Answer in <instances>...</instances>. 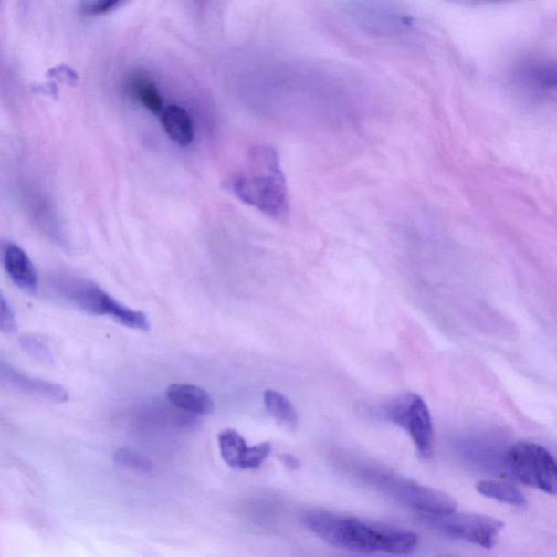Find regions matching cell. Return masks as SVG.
<instances>
[{
	"label": "cell",
	"mask_w": 557,
	"mask_h": 557,
	"mask_svg": "<svg viewBox=\"0 0 557 557\" xmlns=\"http://www.w3.org/2000/svg\"><path fill=\"white\" fill-rule=\"evenodd\" d=\"M225 187L238 200L271 218L284 220L289 215L286 175L275 147H253L242 172L226 180Z\"/></svg>",
	"instance_id": "7a4b0ae2"
},
{
	"label": "cell",
	"mask_w": 557,
	"mask_h": 557,
	"mask_svg": "<svg viewBox=\"0 0 557 557\" xmlns=\"http://www.w3.org/2000/svg\"><path fill=\"white\" fill-rule=\"evenodd\" d=\"M115 459L118 464L136 470L150 471L152 469L151 460L133 451L119 450L115 454Z\"/></svg>",
	"instance_id": "2e32d148"
},
{
	"label": "cell",
	"mask_w": 557,
	"mask_h": 557,
	"mask_svg": "<svg viewBox=\"0 0 557 557\" xmlns=\"http://www.w3.org/2000/svg\"><path fill=\"white\" fill-rule=\"evenodd\" d=\"M505 458L510 473L517 480L556 496V464L547 448L537 443L520 441L510 447Z\"/></svg>",
	"instance_id": "8992f818"
},
{
	"label": "cell",
	"mask_w": 557,
	"mask_h": 557,
	"mask_svg": "<svg viewBox=\"0 0 557 557\" xmlns=\"http://www.w3.org/2000/svg\"><path fill=\"white\" fill-rule=\"evenodd\" d=\"M366 479L397 501L423 511L424 514L443 516L454 513L457 510L456 499L447 493L420 485L411 479L402 478L400 476L371 471L366 475Z\"/></svg>",
	"instance_id": "5b68a950"
},
{
	"label": "cell",
	"mask_w": 557,
	"mask_h": 557,
	"mask_svg": "<svg viewBox=\"0 0 557 557\" xmlns=\"http://www.w3.org/2000/svg\"><path fill=\"white\" fill-rule=\"evenodd\" d=\"M218 442L225 462L231 468L244 469L249 447L243 436L235 430H225L219 434Z\"/></svg>",
	"instance_id": "8fae6325"
},
{
	"label": "cell",
	"mask_w": 557,
	"mask_h": 557,
	"mask_svg": "<svg viewBox=\"0 0 557 557\" xmlns=\"http://www.w3.org/2000/svg\"><path fill=\"white\" fill-rule=\"evenodd\" d=\"M132 0H82L79 11L85 16H96L123 7Z\"/></svg>",
	"instance_id": "9a60e30c"
},
{
	"label": "cell",
	"mask_w": 557,
	"mask_h": 557,
	"mask_svg": "<svg viewBox=\"0 0 557 557\" xmlns=\"http://www.w3.org/2000/svg\"><path fill=\"white\" fill-rule=\"evenodd\" d=\"M161 121L167 135L180 146L190 145L194 140V130L189 113L184 108L172 105L161 113Z\"/></svg>",
	"instance_id": "30bf717a"
},
{
	"label": "cell",
	"mask_w": 557,
	"mask_h": 557,
	"mask_svg": "<svg viewBox=\"0 0 557 557\" xmlns=\"http://www.w3.org/2000/svg\"><path fill=\"white\" fill-rule=\"evenodd\" d=\"M264 402L267 411L274 417L278 423L287 427H294L298 424V414L292 403L280 392L267 390L264 395Z\"/></svg>",
	"instance_id": "4fadbf2b"
},
{
	"label": "cell",
	"mask_w": 557,
	"mask_h": 557,
	"mask_svg": "<svg viewBox=\"0 0 557 557\" xmlns=\"http://www.w3.org/2000/svg\"><path fill=\"white\" fill-rule=\"evenodd\" d=\"M271 445L268 442L259 443L257 446L249 447L248 456L244 465V469H257L269 457Z\"/></svg>",
	"instance_id": "e0dca14e"
},
{
	"label": "cell",
	"mask_w": 557,
	"mask_h": 557,
	"mask_svg": "<svg viewBox=\"0 0 557 557\" xmlns=\"http://www.w3.org/2000/svg\"><path fill=\"white\" fill-rule=\"evenodd\" d=\"M57 283L62 295L89 314L110 317L123 326L142 331L151 329L149 318L144 312L118 302L94 282L79 278H66Z\"/></svg>",
	"instance_id": "3957f363"
},
{
	"label": "cell",
	"mask_w": 557,
	"mask_h": 557,
	"mask_svg": "<svg viewBox=\"0 0 557 557\" xmlns=\"http://www.w3.org/2000/svg\"><path fill=\"white\" fill-rule=\"evenodd\" d=\"M47 75L49 78L57 79L58 81L73 85V87L79 82L77 72L67 65H59L53 68V69L48 71Z\"/></svg>",
	"instance_id": "d6986e66"
},
{
	"label": "cell",
	"mask_w": 557,
	"mask_h": 557,
	"mask_svg": "<svg viewBox=\"0 0 557 557\" xmlns=\"http://www.w3.org/2000/svg\"><path fill=\"white\" fill-rule=\"evenodd\" d=\"M379 411L385 420L407 432L420 457L428 460L434 457V425L422 397L411 392L396 395L385 402Z\"/></svg>",
	"instance_id": "277c9868"
},
{
	"label": "cell",
	"mask_w": 557,
	"mask_h": 557,
	"mask_svg": "<svg viewBox=\"0 0 557 557\" xmlns=\"http://www.w3.org/2000/svg\"><path fill=\"white\" fill-rule=\"evenodd\" d=\"M281 459L284 465L289 469H297L300 466L299 459L291 456V454H283Z\"/></svg>",
	"instance_id": "ffe728a7"
},
{
	"label": "cell",
	"mask_w": 557,
	"mask_h": 557,
	"mask_svg": "<svg viewBox=\"0 0 557 557\" xmlns=\"http://www.w3.org/2000/svg\"><path fill=\"white\" fill-rule=\"evenodd\" d=\"M131 92L147 110L161 116L163 110V99L161 94L158 93L155 84L150 79L136 77L131 82Z\"/></svg>",
	"instance_id": "5bb4252c"
},
{
	"label": "cell",
	"mask_w": 557,
	"mask_h": 557,
	"mask_svg": "<svg viewBox=\"0 0 557 557\" xmlns=\"http://www.w3.org/2000/svg\"><path fill=\"white\" fill-rule=\"evenodd\" d=\"M304 524L332 547L353 552L405 555L414 552L419 544L417 534L405 528L332 511H311Z\"/></svg>",
	"instance_id": "6da1fadb"
},
{
	"label": "cell",
	"mask_w": 557,
	"mask_h": 557,
	"mask_svg": "<svg viewBox=\"0 0 557 557\" xmlns=\"http://www.w3.org/2000/svg\"><path fill=\"white\" fill-rule=\"evenodd\" d=\"M437 530L453 539L491 549L496 545L504 524L493 517L481 514H457L432 516L429 519Z\"/></svg>",
	"instance_id": "52a82bcc"
},
{
	"label": "cell",
	"mask_w": 557,
	"mask_h": 557,
	"mask_svg": "<svg viewBox=\"0 0 557 557\" xmlns=\"http://www.w3.org/2000/svg\"><path fill=\"white\" fill-rule=\"evenodd\" d=\"M167 397L175 407L194 415H209L215 405L206 391L192 384H173L167 390Z\"/></svg>",
	"instance_id": "9c48e42d"
},
{
	"label": "cell",
	"mask_w": 557,
	"mask_h": 557,
	"mask_svg": "<svg viewBox=\"0 0 557 557\" xmlns=\"http://www.w3.org/2000/svg\"><path fill=\"white\" fill-rule=\"evenodd\" d=\"M476 490L486 498L496 499V501L513 505V507L524 508L527 499L519 489L509 483L485 480L477 483Z\"/></svg>",
	"instance_id": "7c38bea8"
},
{
	"label": "cell",
	"mask_w": 557,
	"mask_h": 557,
	"mask_svg": "<svg viewBox=\"0 0 557 557\" xmlns=\"http://www.w3.org/2000/svg\"><path fill=\"white\" fill-rule=\"evenodd\" d=\"M16 330V321L13 310L0 291V331L14 333Z\"/></svg>",
	"instance_id": "ac0fdd59"
},
{
	"label": "cell",
	"mask_w": 557,
	"mask_h": 557,
	"mask_svg": "<svg viewBox=\"0 0 557 557\" xmlns=\"http://www.w3.org/2000/svg\"><path fill=\"white\" fill-rule=\"evenodd\" d=\"M4 266L16 287L27 293L37 292V272L24 248L16 244H8L4 251Z\"/></svg>",
	"instance_id": "ba28073f"
}]
</instances>
